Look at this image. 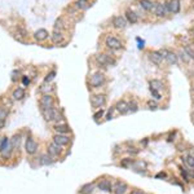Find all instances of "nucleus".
Segmentation results:
<instances>
[{"label":"nucleus","mask_w":194,"mask_h":194,"mask_svg":"<svg viewBox=\"0 0 194 194\" xmlns=\"http://www.w3.org/2000/svg\"><path fill=\"white\" fill-rule=\"evenodd\" d=\"M43 115H44V118H46L48 122H53V121H57L58 122L61 119V116L58 114V110L56 109L55 106H51L49 109L44 110V111H43Z\"/></svg>","instance_id":"f257e3e1"},{"label":"nucleus","mask_w":194,"mask_h":194,"mask_svg":"<svg viewBox=\"0 0 194 194\" xmlns=\"http://www.w3.org/2000/svg\"><path fill=\"white\" fill-rule=\"evenodd\" d=\"M106 104V96L105 94H96L91 99V105L93 109H102V106Z\"/></svg>","instance_id":"f03ea898"},{"label":"nucleus","mask_w":194,"mask_h":194,"mask_svg":"<svg viewBox=\"0 0 194 194\" xmlns=\"http://www.w3.org/2000/svg\"><path fill=\"white\" fill-rule=\"evenodd\" d=\"M96 60H97V62H99V63H101L102 66H115V65H116V61L113 60L110 56L105 55V53H101V55L96 56Z\"/></svg>","instance_id":"7ed1b4c3"},{"label":"nucleus","mask_w":194,"mask_h":194,"mask_svg":"<svg viewBox=\"0 0 194 194\" xmlns=\"http://www.w3.org/2000/svg\"><path fill=\"white\" fill-rule=\"evenodd\" d=\"M105 83V75L101 74V73H96L91 77V80H89V84L92 85L93 88H99Z\"/></svg>","instance_id":"20e7f679"},{"label":"nucleus","mask_w":194,"mask_h":194,"mask_svg":"<svg viewBox=\"0 0 194 194\" xmlns=\"http://www.w3.org/2000/svg\"><path fill=\"white\" fill-rule=\"evenodd\" d=\"M105 44H106L107 48H110V49H121V48L123 47V44L121 43V40L116 39V38H114V36H111V35L106 36Z\"/></svg>","instance_id":"39448f33"},{"label":"nucleus","mask_w":194,"mask_h":194,"mask_svg":"<svg viewBox=\"0 0 194 194\" xmlns=\"http://www.w3.org/2000/svg\"><path fill=\"white\" fill-rule=\"evenodd\" d=\"M162 53V56H163V58L170 63V65H176L177 63V55H175L174 52H170L167 49H162L159 51Z\"/></svg>","instance_id":"423d86ee"},{"label":"nucleus","mask_w":194,"mask_h":194,"mask_svg":"<svg viewBox=\"0 0 194 194\" xmlns=\"http://www.w3.org/2000/svg\"><path fill=\"white\" fill-rule=\"evenodd\" d=\"M53 143L57 144V145H60L61 148H62V146H66V145H69V143H70V137L66 136V135L56 133L55 136H53Z\"/></svg>","instance_id":"0eeeda50"},{"label":"nucleus","mask_w":194,"mask_h":194,"mask_svg":"<svg viewBox=\"0 0 194 194\" xmlns=\"http://www.w3.org/2000/svg\"><path fill=\"white\" fill-rule=\"evenodd\" d=\"M52 104H53V97L51 94H44L41 97V100H40V109H41V111H44V110L49 109L51 106H53Z\"/></svg>","instance_id":"6e6552de"},{"label":"nucleus","mask_w":194,"mask_h":194,"mask_svg":"<svg viewBox=\"0 0 194 194\" xmlns=\"http://www.w3.org/2000/svg\"><path fill=\"white\" fill-rule=\"evenodd\" d=\"M128 190V185L124 181H116L113 186V193L114 194H126Z\"/></svg>","instance_id":"1a4fd4ad"},{"label":"nucleus","mask_w":194,"mask_h":194,"mask_svg":"<svg viewBox=\"0 0 194 194\" xmlns=\"http://www.w3.org/2000/svg\"><path fill=\"white\" fill-rule=\"evenodd\" d=\"M146 166H148V163H146L145 160H135L131 168H132L135 172H137V174H141V175L144 174V175H146V172L141 171V170H145V168H146Z\"/></svg>","instance_id":"9d476101"},{"label":"nucleus","mask_w":194,"mask_h":194,"mask_svg":"<svg viewBox=\"0 0 194 194\" xmlns=\"http://www.w3.org/2000/svg\"><path fill=\"white\" fill-rule=\"evenodd\" d=\"M127 19H126V17H122V16H115V17H113V25H114V27H116V29H126L127 27Z\"/></svg>","instance_id":"9b49d317"},{"label":"nucleus","mask_w":194,"mask_h":194,"mask_svg":"<svg viewBox=\"0 0 194 194\" xmlns=\"http://www.w3.org/2000/svg\"><path fill=\"white\" fill-rule=\"evenodd\" d=\"M97 188H99L101 191H106V193L113 191V185L109 180H101L99 184H97Z\"/></svg>","instance_id":"f8f14e48"},{"label":"nucleus","mask_w":194,"mask_h":194,"mask_svg":"<svg viewBox=\"0 0 194 194\" xmlns=\"http://www.w3.org/2000/svg\"><path fill=\"white\" fill-rule=\"evenodd\" d=\"M25 149H26L27 154H34V153H36V150H38V144L32 138H27Z\"/></svg>","instance_id":"ddd939ff"},{"label":"nucleus","mask_w":194,"mask_h":194,"mask_svg":"<svg viewBox=\"0 0 194 194\" xmlns=\"http://www.w3.org/2000/svg\"><path fill=\"white\" fill-rule=\"evenodd\" d=\"M149 58L153 63L155 65H160L162 63V60H163V56H162V53L159 51H154V52H150L149 53Z\"/></svg>","instance_id":"4468645a"},{"label":"nucleus","mask_w":194,"mask_h":194,"mask_svg":"<svg viewBox=\"0 0 194 194\" xmlns=\"http://www.w3.org/2000/svg\"><path fill=\"white\" fill-rule=\"evenodd\" d=\"M153 10H154V14L157 17H164L167 14V10L164 8V4H162V3H155Z\"/></svg>","instance_id":"2eb2a0df"},{"label":"nucleus","mask_w":194,"mask_h":194,"mask_svg":"<svg viewBox=\"0 0 194 194\" xmlns=\"http://www.w3.org/2000/svg\"><path fill=\"white\" fill-rule=\"evenodd\" d=\"M115 110L121 114H128V102L124 100H119L115 105Z\"/></svg>","instance_id":"dca6fc26"},{"label":"nucleus","mask_w":194,"mask_h":194,"mask_svg":"<svg viewBox=\"0 0 194 194\" xmlns=\"http://www.w3.org/2000/svg\"><path fill=\"white\" fill-rule=\"evenodd\" d=\"M48 154L51 157H58L61 154V146L57 145V144H55V143L49 144V146H48Z\"/></svg>","instance_id":"f3484780"},{"label":"nucleus","mask_w":194,"mask_h":194,"mask_svg":"<svg viewBox=\"0 0 194 194\" xmlns=\"http://www.w3.org/2000/svg\"><path fill=\"white\" fill-rule=\"evenodd\" d=\"M168 8H170V13H179L180 12V2L179 0H168Z\"/></svg>","instance_id":"a211bd4d"},{"label":"nucleus","mask_w":194,"mask_h":194,"mask_svg":"<svg viewBox=\"0 0 194 194\" xmlns=\"http://www.w3.org/2000/svg\"><path fill=\"white\" fill-rule=\"evenodd\" d=\"M49 35V32L46 30V29H39L35 31V34H34V38L38 40V41H43V40H46Z\"/></svg>","instance_id":"6ab92c4d"},{"label":"nucleus","mask_w":194,"mask_h":194,"mask_svg":"<svg viewBox=\"0 0 194 194\" xmlns=\"http://www.w3.org/2000/svg\"><path fill=\"white\" fill-rule=\"evenodd\" d=\"M53 129H55L57 133H61V135H66V133L70 132V127L66 123H58V124L55 126Z\"/></svg>","instance_id":"aec40b11"},{"label":"nucleus","mask_w":194,"mask_h":194,"mask_svg":"<svg viewBox=\"0 0 194 194\" xmlns=\"http://www.w3.org/2000/svg\"><path fill=\"white\" fill-rule=\"evenodd\" d=\"M126 19H127V22H129V24H136L138 21V16H137V13L133 12V10L127 9L126 10Z\"/></svg>","instance_id":"412c9836"},{"label":"nucleus","mask_w":194,"mask_h":194,"mask_svg":"<svg viewBox=\"0 0 194 194\" xmlns=\"http://www.w3.org/2000/svg\"><path fill=\"white\" fill-rule=\"evenodd\" d=\"M140 7H141L144 10H146V12H150V10L154 9V3L152 2V0H140Z\"/></svg>","instance_id":"4be33fe9"},{"label":"nucleus","mask_w":194,"mask_h":194,"mask_svg":"<svg viewBox=\"0 0 194 194\" xmlns=\"http://www.w3.org/2000/svg\"><path fill=\"white\" fill-rule=\"evenodd\" d=\"M94 190V184L93 182H88V184H84L80 190H79V194H92Z\"/></svg>","instance_id":"5701e85b"},{"label":"nucleus","mask_w":194,"mask_h":194,"mask_svg":"<svg viewBox=\"0 0 194 194\" xmlns=\"http://www.w3.org/2000/svg\"><path fill=\"white\" fill-rule=\"evenodd\" d=\"M13 146H12V143H9L2 152H0V154L3 155V158H5V159H8V158H10V155H12V152H13Z\"/></svg>","instance_id":"b1692460"},{"label":"nucleus","mask_w":194,"mask_h":194,"mask_svg":"<svg viewBox=\"0 0 194 194\" xmlns=\"http://www.w3.org/2000/svg\"><path fill=\"white\" fill-rule=\"evenodd\" d=\"M12 97H13V100H16V101L22 100L24 97H25V89H24V88H16V89L13 91Z\"/></svg>","instance_id":"393cba45"},{"label":"nucleus","mask_w":194,"mask_h":194,"mask_svg":"<svg viewBox=\"0 0 194 194\" xmlns=\"http://www.w3.org/2000/svg\"><path fill=\"white\" fill-rule=\"evenodd\" d=\"M149 84H150V88L157 89V91H160L162 88L164 87V85H163V82H162V80H158V79H153V80H150V82H149Z\"/></svg>","instance_id":"a878e982"},{"label":"nucleus","mask_w":194,"mask_h":194,"mask_svg":"<svg viewBox=\"0 0 194 194\" xmlns=\"http://www.w3.org/2000/svg\"><path fill=\"white\" fill-rule=\"evenodd\" d=\"M75 5H77L78 9H88L91 7V3H89V0H77V3H75Z\"/></svg>","instance_id":"bb28decb"},{"label":"nucleus","mask_w":194,"mask_h":194,"mask_svg":"<svg viewBox=\"0 0 194 194\" xmlns=\"http://www.w3.org/2000/svg\"><path fill=\"white\" fill-rule=\"evenodd\" d=\"M51 39H52V41H53V43H60V41L62 40V32H61V31L55 30V31L52 32Z\"/></svg>","instance_id":"cd10ccee"},{"label":"nucleus","mask_w":194,"mask_h":194,"mask_svg":"<svg viewBox=\"0 0 194 194\" xmlns=\"http://www.w3.org/2000/svg\"><path fill=\"white\" fill-rule=\"evenodd\" d=\"M133 162H135V159H132V158H124V159L121 160L119 164L122 167H124V168H131L132 164H133Z\"/></svg>","instance_id":"c85d7f7f"},{"label":"nucleus","mask_w":194,"mask_h":194,"mask_svg":"<svg viewBox=\"0 0 194 194\" xmlns=\"http://www.w3.org/2000/svg\"><path fill=\"white\" fill-rule=\"evenodd\" d=\"M10 143H12L13 149L17 150L18 146H19V143H21V136H19V135H14L12 138H10Z\"/></svg>","instance_id":"c756f323"},{"label":"nucleus","mask_w":194,"mask_h":194,"mask_svg":"<svg viewBox=\"0 0 194 194\" xmlns=\"http://www.w3.org/2000/svg\"><path fill=\"white\" fill-rule=\"evenodd\" d=\"M182 160L185 162L188 167L194 168V155H185L184 158H182Z\"/></svg>","instance_id":"7c9ffc66"},{"label":"nucleus","mask_w":194,"mask_h":194,"mask_svg":"<svg viewBox=\"0 0 194 194\" xmlns=\"http://www.w3.org/2000/svg\"><path fill=\"white\" fill-rule=\"evenodd\" d=\"M138 110V105L136 101H132V102H129L128 104V114H133Z\"/></svg>","instance_id":"2f4dec72"},{"label":"nucleus","mask_w":194,"mask_h":194,"mask_svg":"<svg viewBox=\"0 0 194 194\" xmlns=\"http://www.w3.org/2000/svg\"><path fill=\"white\" fill-rule=\"evenodd\" d=\"M52 157L49 155V154H44V155H41V158H40V163L41 164H51L52 163Z\"/></svg>","instance_id":"473e14b6"},{"label":"nucleus","mask_w":194,"mask_h":194,"mask_svg":"<svg viewBox=\"0 0 194 194\" xmlns=\"http://www.w3.org/2000/svg\"><path fill=\"white\" fill-rule=\"evenodd\" d=\"M180 170H181V176H182V179H184L186 182H189L190 179H191V177H190V172H189V170L182 168V167H181Z\"/></svg>","instance_id":"72a5a7b5"},{"label":"nucleus","mask_w":194,"mask_h":194,"mask_svg":"<svg viewBox=\"0 0 194 194\" xmlns=\"http://www.w3.org/2000/svg\"><path fill=\"white\" fill-rule=\"evenodd\" d=\"M104 109H99V110H97L94 114H93V119L96 121V122H99L100 121V118H102L104 116Z\"/></svg>","instance_id":"f704fd0d"},{"label":"nucleus","mask_w":194,"mask_h":194,"mask_svg":"<svg viewBox=\"0 0 194 194\" xmlns=\"http://www.w3.org/2000/svg\"><path fill=\"white\" fill-rule=\"evenodd\" d=\"M184 52L186 53V55H188V57L189 58H191V60H194V51L189 47V46H185L184 47Z\"/></svg>","instance_id":"c9c22d12"},{"label":"nucleus","mask_w":194,"mask_h":194,"mask_svg":"<svg viewBox=\"0 0 194 194\" xmlns=\"http://www.w3.org/2000/svg\"><path fill=\"white\" fill-rule=\"evenodd\" d=\"M55 77H56V71L55 70H52L47 77H46V79H44V82H47V83H49V82H52L53 79H55Z\"/></svg>","instance_id":"e433bc0d"},{"label":"nucleus","mask_w":194,"mask_h":194,"mask_svg":"<svg viewBox=\"0 0 194 194\" xmlns=\"http://www.w3.org/2000/svg\"><path fill=\"white\" fill-rule=\"evenodd\" d=\"M62 27H63V21H62L61 18H57V19H56V22H55V30L60 31Z\"/></svg>","instance_id":"4c0bfd02"},{"label":"nucleus","mask_w":194,"mask_h":194,"mask_svg":"<svg viewBox=\"0 0 194 194\" xmlns=\"http://www.w3.org/2000/svg\"><path fill=\"white\" fill-rule=\"evenodd\" d=\"M148 106H149L150 110H157V109H158V104H157L155 101H153V100L148 101Z\"/></svg>","instance_id":"58836bf2"},{"label":"nucleus","mask_w":194,"mask_h":194,"mask_svg":"<svg viewBox=\"0 0 194 194\" xmlns=\"http://www.w3.org/2000/svg\"><path fill=\"white\" fill-rule=\"evenodd\" d=\"M127 153L131 154V155H137L140 153V149H137V148H128L127 149Z\"/></svg>","instance_id":"ea45409f"},{"label":"nucleus","mask_w":194,"mask_h":194,"mask_svg":"<svg viewBox=\"0 0 194 194\" xmlns=\"http://www.w3.org/2000/svg\"><path fill=\"white\" fill-rule=\"evenodd\" d=\"M177 57H180V58H181L182 61H184V62H188V61H189V57H188V55H186V53H185L184 51H180Z\"/></svg>","instance_id":"a19ab883"},{"label":"nucleus","mask_w":194,"mask_h":194,"mask_svg":"<svg viewBox=\"0 0 194 194\" xmlns=\"http://www.w3.org/2000/svg\"><path fill=\"white\" fill-rule=\"evenodd\" d=\"M150 92H152V94H153V97H154L155 100H160V99H162V96H160L159 91H157V89H153V88H150Z\"/></svg>","instance_id":"79ce46f5"},{"label":"nucleus","mask_w":194,"mask_h":194,"mask_svg":"<svg viewBox=\"0 0 194 194\" xmlns=\"http://www.w3.org/2000/svg\"><path fill=\"white\" fill-rule=\"evenodd\" d=\"M114 109H115V106L111 107V109H109V111H107V115H106V121L113 119V111H114Z\"/></svg>","instance_id":"37998d69"},{"label":"nucleus","mask_w":194,"mask_h":194,"mask_svg":"<svg viewBox=\"0 0 194 194\" xmlns=\"http://www.w3.org/2000/svg\"><path fill=\"white\" fill-rule=\"evenodd\" d=\"M155 179H167V174L166 172H159L155 175Z\"/></svg>","instance_id":"c03bdc74"},{"label":"nucleus","mask_w":194,"mask_h":194,"mask_svg":"<svg viewBox=\"0 0 194 194\" xmlns=\"http://www.w3.org/2000/svg\"><path fill=\"white\" fill-rule=\"evenodd\" d=\"M131 194H145V193H144V190H141V189H133V190L131 191Z\"/></svg>","instance_id":"a18cd8bd"},{"label":"nucleus","mask_w":194,"mask_h":194,"mask_svg":"<svg viewBox=\"0 0 194 194\" xmlns=\"http://www.w3.org/2000/svg\"><path fill=\"white\" fill-rule=\"evenodd\" d=\"M175 135H176V132H171V133H170V136H168V138H167L170 143L174 141V137H175Z\"/></svg>","instance_id":"49530a36"},{"label":"nucleus","mask_w":194,"mask_h":194,"mask_svg":"<svg viewBox=\"0 0 194 194\" xmlns=\"http://www.w3.org/2000/svg\"><path fill=\"white\" fill-rule=\"evenodd\" d=\"M137 41H138V48H140V49H141V48H144V44H145V43H144V40L141 41V39H140V38H137Z\"/></svg>","instance_id":"de8ad7c7"},{"label":"nucleus","mask_w":194,"mask_h":194,"mask_svg":"<svg viewBox=\"0 0 194 194\" xmlns=\"http://www.w3.org/2000/svg\"><path fill=\"white\" fill-rule=\"evenodd\" d=\"M5 126V118H0V129L4 128Z\"/></svg>","instance_id":"09e8293b"},{"label":"nucleus","mask_w":194,"mask_h":194,"mask_svg":"<svg viewBox=\"0 0 194 194\" xmlns=\"http://www.w3.org/2000/svg\"><path fill=\"white\" fill-rule=\"evenodd\" d=\"M22 83H24L25 85H26V84H29V83H30V78H27V77H24V78H22Z\"/></svg>","instance_id":"8fccbe9b"},{"label":"nucleus","mask_w":194,"mask_h":194,"mask_svg":"<svg viewBox=\"0 0 194 194\" xmlns=\"http://www.w3.org/2000/svg\"><path fill=\"white\" fill-rule=\"evenodd\" d=\"M18 32H21V36H26V31L24 29H18Z\"/></svg>","instance_id":"3c124183"},{"label":"nucleus","mask_w":194,"mask_h":194,"mask_svg":"<svg viewBox=\"0 0 194 194\" xmlns=\"http://www.w3.org/2000/svg\"><path fill=\"white\" fill-rule=\"evenodd\" d=\"M4 116H5V110L0 109V118H4Z\"/></svg>","instance_id":"603ef678"},{"label":"nucleus","mask_w":194,"mask_h":194,"mask_svg":"<svg viewBox=\"0 0 194 194\" xmlns=\"http://www.w3.org/2000/svg\"><path fill=\"white\" fill-rule=\"evenodd\" d=\"M141 144H144V146H146V145H148V140L145 138V140H144V141H141Z\"/></svg>","instance_id":"864d4df0"},{"label":"nucleus","mask_w":194,"mask_h":194,"mask_svg":"<svg viewBox=\"0 0 194 194\" xmlns=\"http://www.w3.org/2000/svg\"><path fill=\"white\" fill-rule=\"evenodd\" d=\"M193 115H194V111H193Z\"/></svg>","instance_id":"5fc2aeb1"}]
</instances>
